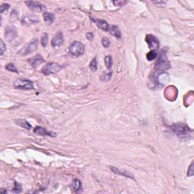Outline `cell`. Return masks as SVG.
<instances>
[{"mask_svg":"<svg viewBox=\"0 0 194 194\" xmlns=\"http://www.w3.org/2000/svg\"><path fill=\"white\" fill-rule=\"evenodd\" d=\"M13 190H14V192L15 193H21L22 191V187L20 183H17L16 181H15V187H14V188H13Z\"/></svg>","mask_w":194,"mask_h":194,"instance_id":"26","label":"cell"},{"mask_svg":"<svg viewBox=\"0 0 194 194\" xmlns=\"http://www.w3.org/2000/svg\"><path fill=\"white\" fill-rule=\"evenodd\" d=\"M37 47H38V40H34L30 43L27 44L24 48H22L18 52V54L21 55H27L31 54V53H33L34 51H36Z\"/></svg>","mask_w":194,"mask_h":194,"instance_id":"6","label":"cell"},{"mask_svg":"<svg viewBox=\"0 0 194 194\" xmlns=\"http://www.w3.org/2000/svg\"><path fill=\"white\" fill-rule=\"evenodd\" d=\"M6 68L7 69L8 71H12V72H15V73H18V70H17L16 67L14 64L12 63H9L6 66Z\"/></svg>","mask_w":194,"mask_h":194,"instance_id":"24","label":"cell"},{"mask_svg":"<svg viewBox=\"0 0 194 194\" xmlns=\"http://www.w3.org/2000/svg\"><path fill=\"white\" fill-rule=\"evenodd\" d=\"M25 4L28 6V8L31 9V11H34V12H42V11H45V9H46L45 6L38 2L27 1V2H25Z\"/></svg>","mask_w":194,"mask_h":194,"instance_id":"8","label":"cell"},{"mask_svg":"<svg viewBox=\"0 0 194 194\" xmlns=\"http://www.w3.org/2000/svg\"><path fill=\"white\" fill-rule=\"evenodd\" d=\"M127 1H123V0H115V1H113V4H114L115 6H123L124 5H125L127 3Z\"/></svg>","mask_w":194,"mask_h":194,"instance_id":"27","label":"cell"},{"mask_svg":"<svg viewBox=\"0 0 194 194\" xmlns=\"http://www.w3.org/2000/svg\"><path fill=\"white\" fill-rule=\"evenodd\" d=\"M33 133L37 135H40V136H49L52 137L56 136V134L53 132H50V131H47L44 127H40V126H37L33 130Z\"/></svg>","mask_w":194,"mask_h":194,"instance_id":"10","label":"cell"},{"mask_svg":"<svg viewBox=\"0 0 194 194\" xmlns=\"http://www.w3.org/2000/svg\"><path fill=\"white\" fill-rule=\"evenodd\" d=\"M84 44L80 42H74L71 43V45L69 47V52L73 56L78 57L80 56L84 53Z\"/></svg>","mask_w":194,"mask_h":194,"instance_id":"3","label":"cell"},{"mask_svg":"<svg viewBox=\"0 0 194 194\" xmlns=\"http://www.w3.org/2000/svg\"><path fill=\"white\" fill-rule=\"evenodd\" d=\"M60 70H61V66L58 63L51 62L44 66L43 68L42 69V73L45 75H53L58 73Z\"/></svg>","mask_w":194,"mask_h":194,"instance_id":"5","label":"cell"},{"mask_svg":"<svg viewBox=\"0 0 194 194\" xmlns=\"http://www.w3.org/2000/svg\"><path fill=\"white\" fill-rule=\"evenodd\" d=\"M153 3L156 4V5H160V4H163V5H165V2H154Z\"/></svg>","mask_w":194,"mask_h":194,"instance_id":"33","label":"cell"},{"mask_svg":"<svg viewBox=\"0 0 194 194\" xmlns=\"http://www.w3.org/2000/svg\"><path fill=\"white\" fill-rule=\"evenodd\" d=\"M73 189L75 192H79V191L81 190L82 188V184L80 180H79L78 179H75L73 180Z\"/></svg>","mask_w":194,"mask_h":194,"instance_id":"19","label":"cell"},{"mask_svg":"<svg viewBox=\"0 0 194 194\" xmlns=\"http://www.w3.org/2000/svg\"><path fill=\"white\" fill-rule=\"evenodd\" d=\"M112 72H105L103 75H102L100 79H101L102 81H109L112 78Z\"/></svg>","mask_w":194,"mask_h":194,"instance_id":"23","label":"cell"},{"mask_svg":"<svg viewBox=\"0 0 194 194\" xmlns=\"http://www.w3.org/2000/svg\"><path fill=\"white\" fill-rule=\"evenodd\" d=\"M111 171L114 172V174H119V175H122V176H124L126 178H132L134 179V175H133L131 173H130L129 171L126 170H124V169H119L118 168H114V167H110Z\"/></svg>","mask_w":194,"mask_h":194,"instance_id":"14","label":"cell"},{"mask_svg":"<svg viewBox=\"0 0 194 194\" xmlns=\"http://www.w3.org/2000/svg\"><path fill=\"white\" fill-rule=\"evenodd\" d=\"M171 68V63L167 58V56L165 53H161L159 55L158 61L156 62V65H155V71L157 72H163L165 71H167Z\"/></svg>","mask_w":194,"mask_h":194,"instance_id":"1","label":"cell"},{"mask_svg":"<svg viewBox=\"0 0 194 194\" xmlns=\"http://www.w3.org/2000/svg\"><path fill=\"white\" fill-rule=\"evenodd\" d=\"M64 43V37H63V34L62 33L59 32V33H57L55 36L53 37V39L52 40V45H53V47H58L60 45H62Z\"/></svg>","mask_w":194,"mask_h":194,"instance_id":"12","label":"cell"},{"mask_svg":"<svg viewBox=\"0 0 194 194\" xmlns=\"http://www.w3.org/2000/svg\"><path fill=\"white\" fill-rule=\"evenodd\" d=\"M86 37L89 41H92L94 38V35H93V33H91V32H89V33H87L86 34Z\"/></svg>","mask_w":194,"mask_h":194,"instance_id":"32","label":"cell"},{"mask_svg":"<svg viewBox=\"0 0 194 194\" xmlns=\"http://www.w3.org/2000/svg\"><path fill=\"white\" fill-rule=\"evenodd\" d=\"M110 32L112 33V35H113L114 36H115L116 38L121 39L122 38V33H121V31L119 30L118 26L113 25L110 27Z\"/></svg>","mask_w":194,"mask_h":194,"instance_id":"17","label":"cell"},{"mask_svg":"<svg viewBox=\"0 0 194 194\" xmlns=\"http://www.w3.org/2000/svg\"><path fill=\"white\" fill-rule=\"evenodd\" d=\"M15 123H16L17 124H18L19 126H21V127H23V128L27 129V130H31V124L24 119L16 120V121H15Z\"/></svg>","mask_w":194,"mask_h":194,"instance_id":"18","label":"cell"},{"mask_svg":"<svg viewBox=\"0 0 194 194\" xmlns=\"http://www.w3.org/2000/svg\"><path fill=\"white\" fill-rule=\"evenodd\" d=\"M102 44L104 47L107 48L109 47V45H110V41H109V39L106 38V37H103V38L102 39Z\"/></svg>","mask_w":194,"mask_h":194,"instance_id":"28","label":"cell"},{"mask_svg":"<svg viewBox=\"0 0 194 194\" xmlns=\"http://www.w3.org/2000/svg\"><path fill=\"white\" fill-rule=\"evenodd\" d=\"M193 161L192 163L190 164V167H189L188 168V172H187V175H188L189 177H192L193 175Z\"/></svg>","mask_w":194,"mask_h":194,"instance_id":"30","label":"cell"},{"mask_svg":"<svg viewBox=\"0 0 194 194\" xmlns=\"http://www.w3.org/2000/svg\"><path fill=\"white\" fill-rule=\"evenodd\" d=\"M41 43H42L43 46L45 47L47 45L48 43V34L47 33H43L41 37Z\"/></svg>","mask_w":194,"mask_h":194,"instance_id":"25","label":"cell"},{"mask_svg":"<svg viewBox=\"0 0 194 194\" xmlns=\"http://www.w3.org/2000/svg\"><path fill=\"white\" fill-rule=\"evenodd\" d=\"M90 68L91 69V71L95 72L98 68V63H97V58L95 57L92 61H91L90 64Z\"/></svg>","mask_w":194,"mask_h":194,"instance_id":"22","label":"cell"},{"mask_svg":"<svg viewBox=\"0 0 194 194\" xmlns=\"http://www.w3.org/2000/svg\"><path fill=\"white\" fill-rule=\"evenodd\" d=\"M1 193H7V190H1Z\"/></svg>","mask_w":194,"mask_h":194,"instance_id":"34","label":"cell"},{"mask_svg":"<svg viewBox=\"0 0 194 194\" xmlns=\"http://www.w3.org/2000/svg\"><path fill=\"white\" fill-rule=\"evenodd\" d=\"M9 8H10V6H9V4L3 3L2 6H0V11H1V13L5 12L6 11H8V9H9Z\"/></svg>","mask_w":194,"mask_h":194,"instance_id":"29","label":"cell"},{"mask_svg":"<svg viewBox=\"0 0 194 194\" xmlns=\"http://www.w3.org/2000/svg\"><path fill=\"white\" fill-rule=\"evenodd\" d=\"M0 49H1V55H3L5 51L6 50V45L4 43L3 40H0Z\"/></svg>","mask_w":194,"mask_h":194,"instance_id":"31","label":"cell"},{"mask_svg":"<svg viewBox=\"0 0 194 194\" xmlns=\"http://www.w3.org/2000/svg\"><path fill=\"white\" fill-rule=\"evenodd\" d=\"M173 132L179 136H187L189 132L190 131V128L183 124H176L171 127Z\"/></svg>","mask_w":194,"mask_h":194,"instance_id":"4","label":"cell"},{"mask_svg":"<svg viewBox=\"0 0 194 194\" xmlns=\"http://www.w3.org/2000/svg\"><path fill=\"white\" fill-rule=\"evenodd\" d=\"M105 65L108 69L112 68L113 65V60H112V57L111 56V55H107V56H105Z\"/></svg>","mask_w":194,"mask_h":194,"instance_id":"21","label":"cell"},{"mask_svg":"<svg viewBox=\"0 0 194 194\" xmlns=\"http://www.w3.org/2000/svg\"><path fill=\"white\" fill-rule=\"evenodd\" d=\"M93 21L96 24V25L99 27L100 29L104 31H109L110 30L109 24L104 20H100V19H94L93 18Z\"/></svg>","mask_w":194,"mask_h":194,"instance_id":"15","label":"cell"},{"mask_svg":"<svg viewBox=\"0 0 194 194\" xmlns=\"http://www.w3.org/2000/svg\"><path fill=\"white\" fill-rule=\"evenodd\" d=\"M17 36V30L15 27H6V33H5V37L6 40L9 42L12 41Z\"/></svg>","mask_w":194,"mask_h":194,"instance_id":"9","label":"cell"},{"mask_svg":"<svg viewBox=\"0 0 194 194\" xmlns=\"http://www.w3.org/2000/svg\"><path fill=\"white\" fill-rule=\"evenodd\" d=\"M55 14L52 12H44L43 13V18L44 21L46 24H52L55 20Z\"/></svg>","mask_w":194,"mask_h":194,"instance_id":"16","label":"cell"},{"mask_svg":"<svg viewBox=\"0 0 194 194\" xmlns=\"http://www.w3.org/2000/svg\"><path fill=\"white\" fill-rule=\"evenodd\" d=\"M39 20L38 18L34 15H27L23 17V18L21 19V23L22 24H25V25H32V24H34L36 23H38Z\"/></svg>","mask_w":194,"mask_h":194,"instance_id":"11","label":"cell"},{"mask_svg":"<svg viewBox=\"0 0 194 194\" xmlns=\"http://www.w3.org/2000/svg\"><path fill=\"white\" fill-rule=\"evenodd\" d=\"M45 62L44 58L43 56H41L40 55H36L33 58H31L29 59V62L31 65L33 66V68H37L39 65H40L41 64H43Z\"/></svg>","mask_w":194,"mask_h":194,"instance_id":"13","label":"cell"},{"mask_svg":"<svg viewBox=\"0 0 194 194\" xmlns=\"http://www.w3.org/2000/svg\"><path fill=\"white\" fill-rule=\"evenodd\" d=\"M14 86L17 89L24 90H31L34 88L33 82L27 79H17L14 83Z\"/></svg>","mask_w":194,"mask_h":194,"instance_id":"2","label":"cell"},{"mask_svg":"<svg viewBox=\"0 0 194 194\" xmlns=\"http://www.w3.org/2000/svg\"><path fill=\"white\" fill-rule=\"evenodd\" d=\"M157 57H158L157 51L151 50L150 52H149V53H147L146 55V58L148 59V61H153V60L156 59Z\"/></svg>","mask_w":194,"mask_h":194,"instance_id":"20","label":"cell"},{"mask_svg":"<svg viewBox=\"0 0 194 194\" xmlns=\"http://www.w3.org/2000/svg\"><path fill=\"white\" fill-rule=\"evenodd\" d=\"M146 42L148 44L149 49L151 50L157 51L159 48V41L156 36L153 35L149 34L146 36Z\"/></svg>","mask_w":194,"mask_h":194,"instance_id":"7","label":"cell"}]
</instances>
